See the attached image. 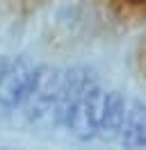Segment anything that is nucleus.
<instances>
[{"label":"nucleus","mask_w":146,"mask_h":150,"mask_svg":"<svg viewBox=\"0 0 146 150\" xmlns=\"http://www.w3.org/2000/svg\"><path fill=\"white\" fill-rule=\"evenodd\" d=\"M112 11L126 21L146 18V0H107Z\"/></svg>","instance_id":"f257e3e1"}]
</instances>
